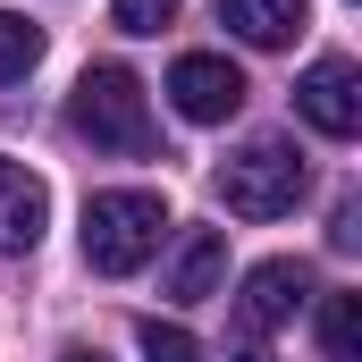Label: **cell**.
I'll list each match as a JSON object with an SVG mask.
<instances>
[{
  "instance_id": "1",
  "label": "cell",
  "mask_w": 362,
  "mask_h": 362,
  "mask_svg": "<svg viewBox=\"0 0 362 362\" xmlns=\"http://www.w3.org/2000/svg\"><path fill=\"white\" fill-rule=\"evenodd\" d=\"M169 236V202L144 194V185H110L85 202V262L101 278H135Z\"/></svg>"
},
{
  "instance_id": "2",
  "label": "cell",
  "mask_w": 362,
  "mask_h": 362,
  "mask_svg": "<svg viewBox=\"0 0 362 362\" xmlns=\"http://www.w3.org/2000/svg\"><path fill=\"white\" fill-rule=\"evenodd\" d=\"M68 118H76V135H85L93 152H152V101H144V76L118 68V59H101V68L76 76Z\"/></svg>"
},
{
  "instance_id": "3",
  "label": "cell",
  "mask_w": 362,
  "mask_h": 362,
  "mask_svg": "<svg viewBox=\"0 0 362 362\" xmlns=\"http://www.w3.org/2000/svg\"><path fill=\"white\" fill-rule=\"evenodd\" d=\"M303 152L286 144V135H253L245 152H228L219 160V202L236 211V219H286L295 202H303Z\"/></svg>"
},
{
  "instance_id": "4",
  "label": "cell",
  "mask_w": 362,
  "mask_h": 362,
  "mask_svg": "<svg viewBox=\"0 0 362 362\" xmlns=\"http://www.w3.org/2000/svg\"><path fill=\"white\" fill-rule=\"evenodd\" d=\"M245 68L236 59H219V51H185L177 68H169V101H177V118L194 127H228L236 110H245Z\"/></svg>"
},
{
  "instance_id": "5",
  "label": "cell",
  "mask_w": 362,
  "mask_h": 362,
  "mask_svg": "<svg viewBox=\"0 0 362 362\" xmlns=\"http://www.w3.org/2000/svg\"><path fill=\"white\" fill-rule=\"evenodd\" d=\"M295 110H303L329 144L362 135V68H354V59H312L303 85H295Z\"/></svg>"
},
{
  "instance_id": "6",
  "label": "cell",
  "mask_w": 362,
  "mask_h": 362,
  "mask_svg": "<svg viewBox=\"0 0 362 362\" xmlns=\"http://www.w3.org/2000/svg\"><path fill=\"white\" fill-rule=\"evenodd\" d=\"M303 303H312V270H303V262H286V253H278V262H253L245 286H236V320H245L253 337L286 329Z\"/></svg>"
},
{
  "instance_id": "7",
  "label": "cell",
  "mask_w": 362,
  "mask_h": 362,
  "mask_svg": "<svg viewBox=\"0 0 362 362\" xmlns=\"http://www.w3.org/2000/svg\"><path fill=\"white\" fill-rule=\"evenodd\" d=\"M219 278H228V236L219 228H185L177 253H169V270H160V295L169 303H211Z\"/></svg>"
},
{
  "instance_id": "8",
  "label": "cell",
  "mask_w": 362,
  "mask_h": 362,
  "mask_svg": "<svg viewBox=\"0 0 362 362\" xmlns=\"http://www.w3.org/2000/svg\"><path fill=\"white\" fill-rule=\"evenodd\" d=\"M51 228V185L25 160H0V253H34Z\"/></svg>"
},
{
  "instance_id": "9",
  "label": "cell",
  "mask_w": 362,
  "mask_h": 362,
  "mask_svg": "<svg viewBox=\"0 0 362 362\" xmlns=\"http://www.w3.org/2000/svg\"><path fill=\"white\" fill-rule=\"evenodd\" d=\"M219 25L253 51H286L303 25H312V0H219Z\"/></svg>"
},
{
  "instance_id": "10",
  "label": "cell",
  "mask_w": 362,
  "mask_h": 362,
  "mask_svg": "<svg viewBox=\"0 0 362 362\" xmlns=\"http://www.w3.org/2000/svg\"><path fill=\"white\" fill-rule=\"evenodd\" d=\"M320 354L362 362V295H320Z\"/></svg>"
},
{
  "instance_id": "11",
  "label": "cell",
  "mask_w": 362,
  "mask_h": 362,
  "mask_svg": "<svg viewBox=\"0 0 362 362\" xmlns=\"http://www.w3.org/2000/svg\"><path fill=\"white\" fill-rule=\"evenodd\" d=\"M34 59H42V25H34V17H17V8H0V85H8V76H25Z\"/></svg>"
},
{
  "instance_id": "12",
  "label": "cell",
  "mask_w": 362,
  "mask_h": 362,
  "mask_svg": "<svg viewBox=\"0 0 362 362\" xmlns=\"http://www.w3.org/2000/svg\"><path fill=\"white\" fill-rule=\"evenodd\" d=\"M135 346H144V362H202V346L185 337L177 320H144V329H135Z\"/></svg>"
},
{
  "instance_id": "13",
  "label": "cell",
  "mask_w": 362,
  "mask_h": 362,
  "mask_svg": "<svg viewBox=\"0 0 362 362\" xmlns=\"http://www.w3.org/2000/svg\"><path fill=\"white\" fill-rule=\"evenodd\" d=\"M185 0H110V25L118 34H160V25H177Z\"/></svg>"
},
{
  "instance_id": "14",
  "label": "cell",
  "mask_w": 362,
  "mask_h": 362,
  "mask_svg": "<svg viewBox=\"0 0 362 362\" xmlns=\"http://www.w3.org/2000/svg\"><path fill=\"white\" fill-rule=\"evenodd\" d=\"M354 236H362V211H354V202H337V228H329V245H337V253H354Z\"/></svg>"
},
{
  "instance_id": "15",
  "label": "cell",
  "mask_w": 362,
  "mask_h": 362,
  "mask_svg": "<svg viewBox=\"0 0 362 362\" xmlns=\"http://www.w3.org/2000/svg\"><path fill=\"white\" fill-rule=\"evenodd\" d=\"M59 362H110V354H101V346H68Z\"/></svg>"
}]
</instances>
